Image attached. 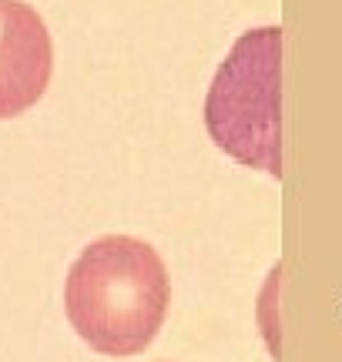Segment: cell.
I'll list each match as a JSON object with an SVG mask.
<instances>
[{"mask_svg":"<svg viewBox=\"0 0 342 362\" xmlns=\"http://www.w3.org/2000/svg\"><path fill=\"white\" fill-rule=\"evenodd\" d=\"M168 269L155 248L131 235H105L78 255L64 282L67 322L101 356H138L165 325Z\"/></svg>","mask_w":342,"mask_h":362,"instance_id":"6da1fadb","label":"cell"},{"mask_svg":"<svg viewBox=\"0 0 342 362\" xmlns=\"http://www.w3.org/2000/svg\"><path fill=\"white\" fill-rule=\"evenodd\" d=\"M205 128L242 168L282 178V27H255L232 44L205 98Z\"/></svg>","mask_w":342,"mask_h":362,"instance_id":"7a4b0ae2","label":"cell"},{"mask_svg":"<svg viewBox=\"0 0 342 362\" xmlns=\"http://www.w3.org/2000/svg\"><path fill=\"white\" fill-rule=\"evenodd\" d=\"M54 71V44L40 13L24 0H0V121L30 111Z\"/></svg>","mask_w":342,"mask_h":362,"instance_id":"3957f363","label":"cell"},{"mask_svg":"<svg viewBox=\"0 0 342 362\" xmlns=\"http://www.w3.org/2000/svg\"><path fill=\"white\" fill-rule=\"evenodd\" d=\"M278 288H282V269H272V279L265 285L262 302H259V325H262V336L269 342L272 359H282V319H278Z\"/></svg>","mask_w":342,"mask_h":362,"instance_id":"277c9868","label":"cell"}]
</instances>
